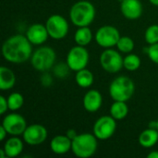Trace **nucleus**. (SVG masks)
I'll use <instances>...</instances> for the list:
<instances>
[{
  "instance_id": "obj_3",
  "label": "nucleus",
  "mask_w": 158,
  "mask_h": 158,
  "mask_svg": "<svg viewBox=\"0 0 158 158\" xmlns=\"http://www.w3.org/2000/svg\"><path fill=\"white\" fill-rule=\"evenodd\" d=\"M97 140L98 139L94 136V134H78L72 140L71 151L77 157H91L95 154L97 150Z\"/></svg>"
},
{
  "instance_id": "obj_4",
  "label": "nucleus",
  "mask_w": 158,
  "mask_h": 158,
  "mask_svg": "<svg viewBox=\"0 0 158 158\" xmlns=\"http://www.w3.org/2000/svg\"><path fill=\"white\" fill-rule=\"evenodd\" d=\"M135 91V85L131 79L119 76L113 80L109 86V94L114 101H129Z\"/></svg>"
},
{
  "instance_id": "obj_33",
  "label": "nucleus",
  "mask_w": 158,
  "mask_h": 158,
  "mask_svg": "<svg viewBox=\"0 0 158 158\" xmlns=\"http://www.w3.org/2000/svg\"><path fill=\"white\" fill-rule=\"evenodd\" d=\"M156 130L158 131V119L156 120Z\"/></svg>"
},
{
  "instance_id": "obj_16",
  "label": "nucleus",
  "mask_w": 158,
  "mask_h": 158,
  "mask_svg": "<svg viewBox=\"0 0 158 158\" xmlns=\"http://www.w3.org/2000/svg\"><path fill=\"white\" fill-rule=\"evenodd\" d=\"M72 140L69 139L67 135H56L55 136L51 143L50 148L51 151L56 155H65L71 150Z\"/></svg>"
},
{
  "instance_id": "obj_10",
  "label": "nucleus",
  "mask_w": 158,
  "mask_h": 158,
  "mask_svg": "<svg viewBox=\"0 0 158 158\" xmlns=\"http://www.w3.org/2000/svg\"><path fill=\"white\" fill-rule=\"evenodd\" d=\"M119 38L120 33L118 30L111 25L102 26L95 33L96 43L104 48H110L116 46Z\"/></svg>"
},
{
  "instance_id": "obj_21",
  "label": "nucleus",
  "mask_w": 158,
  "mask_h": 158,
  "mask_svg": "<svg viewBox=\"0 0 158 158\" xmlns=\"http://www.w3.org/2000/svg\"><path fill=\"white\" fill-rule=\"evenodd\" d=\"M75 80L80 87L89 88L93 85L94 78V74L89 69H83L76 72Z\"/></svg>"
},
{
  "instance_id": "obj_1",
  "label": "nucleus",
  "mask_w": 158,
  "mask_h": 158,
  "mask_svg": "<svg viewBox=\"0 0 158 158\" xmlns=\"http://www.w3.org/2000/svg\"><path fill=\"white\" fill-rule=\"evenodd\" d=\"M2 54L8 62L15 64L24 63L32 55L31 43L26 35L16 34L10 36L3 44Z\"/></svg>"
},
{
  "instance_id": "obj_27",
  "label": "nucleus",
  "mask_w": 158,
  "mask_h": 158,
  "mask_svg": "<svg viewBox=\"0 0 158 158\" xmlns=\"http://www.w3.org/2000/svg\"><path fill=\"white\" fill-rule=\"evenodd\" d=\"M147 55L154 63L158 65V43L150 44V46L147 48Z\"/></svg>"
},
{
  "instance_id": "obj_30",
  "label": "nucleus",
  "mask_w": 158,
  "mask_h": 158,
  "mask_svg": "<svg viewBox=\"0 0 158 158\" xmlns=\"http://www.w3.org/2000/svg\"><path fill=\"white\" fill-rule=\"evenodd\" d=\"M69 139H71V140H73L78 134H77V132L74 131V130H72V129H70V130H69L68 131H67V134H66Z\"/></svg>"
},
{
  "instance_id": "obj_14",
  "label": "nucleus",
  "mask_w": 158,
  "mask_h": 158,
  "mask_svg": "<svg viewBox=\"0 0 158 158\" xmlns=\"http://www.w3.org/2000/svg\"><path fill=\"white\" fill-rule=\"evenodd\" d=\"M120 9L123 16L131 20L138 19L143 14V5L140 0H122Z\"/></svg>"
},
{
  "instance_id": "obj_23",
  "label": "nucleus",
  "mask_w": 158,
  "mask_h": 158,
  "mask_svg": "<svg viewBox=\"0 0 158 158\" xmlns=\"http://www.w3.org/2000/svg\"><path fill=\"white\" fill-rule=\"evenodd\" d=\"M124 68L129 71H135L141 67V58L135 54H129L123 60Z\"/></svg>"
},
{
  "instance_id": "obj_32",
  "label": "nucleus",
  "mask_w": 158,
  "mask_h": 158,
  "mask_svg": "<svg viewBox=\"0 0 158 158\" xmlns=\"http://www.w3.org/2000/svg\"><path fill=\"white\" fill-rule=\"evenodd\" d=\"M151 4H153L154 6H158V0H149Z\"/></svg>"
},
{
  "instance_id": "obj_9",
  "label": "nucleus",
  "mask_w": 158,
  "mask_h": 158,
  "mask_svg": "<svg viewBox=\"0 0 158 158\" xmlns=\"http://www.w3.org/2000/svg\"><path fill=\"white\" fill-rule=\"evenodd\" d=\"M124 58L121 55L114 49L106 48L100 56L101 67L109 73H117L122 69Z\"/></svg>"
},
{
  "instance_id": "obj_22",
  "label": "nucleus",
  "mask_w": 158,
  "mask_h": 158,
  "mask_svg": "<svg viewBox=\"0 0 158 158\" xmlns=\"http://www.w3.org/2000/svg\"><path fill=\"white\" fill-rule=\"evenodd\" d=\"M129 113V107L126 102L122 101H114L110 107V116L113 117L116 120H121L127 117Z\"/></svg>"
},
{
  "instance_id": "obj_17",
  "label": "nucleus",
  "mask_w": 158,
  "mask_h": 158,
  "mask_svg": "<svg viewBox=\"0 0 158 158\" xmlns=\"http://www.w3.org/2000/svg\"><path fill=\"white\" fill-rule=\"evenodd\" d=\"M3 149L5 150L7 157H17L23 151V143L19 138L13 136L6 140V142L4 144Z\"/></svg>"
},
{
  "instance_id": "obj_7",
  "label": "nucleus",
  "mask_w": 158,
  "mask_h": 158,
  "mask_svg": "<svg viewBox=\"0 0 158 158\" xmlns=\"http://www.w3.org/2000/svg\"><path fill=\"white\" fill-rule=\"evenodd\" d=\"M117 129V121L111 116H103L94 124L93 131L98 140L106 141L110 139Z\"/></svg>"
},
{
  "instance_id": "obj_5",
  "label": "nucleus",
  "mask_w": 158,
  "mask_h": 158,
  "mask_svg": "<svg viewBox=\"0 0 158 158\" xmlns=\"http://www.w3.org/2000/svg\"><path fill=\"white\" fill-rule=\"evenodd\" d=\"M56 55L53 48L50 46H42L32 53L31 62L34 69L41 72H46L52 69L56 62Z\"/></svg>"
},
{
  "instance_id": "obj_28",
  "label": "nucleus",
  "mask_w": 158,
  "mask_h": 158,
  "mask_svg": "<svg viewBox=\"0 0 158 158\" xmlns=\"http://www.w3.org/2000/svg\"><path fill=\"white\" fill-rule=\"evenodd\" d=\"M8 109V104H7V98L1 95L0 96V114L4 115Z\"/></svg>"
},
{
  "instance_id": "obj_19",
  "label": "nucleus",
  "mask_w": 158,
  "mask_h": 158,
  "mask_svg": "<svg viewBox=\"0 0 158 158\" xmlns=\"http://www.w3.org/2000/svg\"><path fill=\"white\" fill-rule=\"evenodd\" d=\"M16 83V76L14 72L2 66L0 68V89L2 91L10 90L14 87Z\"/></svg>"
},
{
  "instance_id": "obj_29",
  "label": "nucleus",
  "mask_w": 158,
  "mask_h": 158,
  "mask_svg": "<svg viewBox=\"0 0 158 158\" xmlns=\"http://www.w3.org/2000/svg\"><path fill=\"white\" fill-rule=\"evenodd\" d=\"M7 134H8V133H7V131H6V129L1 125V127H0V141L3 142Z\"/></svg>"
},
{
  "instance_id": "obj_2",
  "label": "nucleus",
  "mask_w": 158,
  "mask_h": 158,
  "mask_svg": "<svg viewBox=\"0 0 158 158\" xmlns=\"http://www.w3.org/2000/svg\"><path fill=\"white\" fill-rule=\"evenodd\" d=\"M69 18L71 22L77 27L89 26L95 18L94 6L86 0L78 1L71 6Z\"/></svg>"
},
{
  "instance_id": "obj_31",
  "label": "nucleus",
  "mask_w": 158,
  "mask_h": 158,
  "mask_svg": "<svg viewBox=\"0 0 158 158\" xmlns=\"http://www.w3.org/2000/svg\"><path fill=\"white\" fill-rule=\"evenodd\" d=\"M147 158H158V151H152L147 155Z\"/></svg>"
},
{
  "instance_id": "obj_11",
  "label": "nucleus",
  "mask_w": 158,
  "mask_h": 158,
  "mask_svg": "<svg viewBox=\"0 0 158 158\" xmlns=\"http://www.w3.org/2000/svg\"><path fill=\"white\" fill-rule=\"evenodd\" d=\"M47 136H48L47 130L45 129L44 126L40 124H32L27 126L26 130L22 134L23 141L31 146H36L42 144L44 142H45Z\"/></svg>"
},
{
  "instance_id": "obj_12",
  "label": "nucleus",
  "mask_w": 158,
  "mask_h": 158,
  "mask_svg": "<svg viewBox=\"0 0 158 158\" xmlns=\"http://www.w3.org/2000/svg\"><path fill=\"white\" fill-rule=\"evenodd\" d=\"M2 126L6 129L7 133L12 136H19L23 134L27 128V123L25 118L19 114L11 113L6 115L3 121Z\"/></svg>"
},
{
  "instance_id": "obj_8",
  "label": "nucleus",
  "mask_w": 158,
  "mask_h": 158,
  "mask_svg": "<svg viewBox=\"0 0 158 158\" xmlns=\"http://www.w3.org/2000/svg\"><path fill=\"white\" fill-rule=\"evenodd\" d=\"M48 34L55 40H60L67 36L69 32V23L67 19L61 15L50 16L45 23Z\"/></svg>"
},
{
  "instance_id": "obj_25",
  "label": "nucleus",
  "mask_w": 158,
  "mask_h": 158,
  "mask_svg": "<svg viewBox=\"0 0 158 158\" xmlns=\"http://www.w3.org/2000/svg\"><path fill=\"white\" fill-rule=\"evenodd\" d=\"M116 46L118 47L119 52L130 54L134 48V42L129 36H120Z\"/></svg>"
},
{
  "instance_id": "obj_6",
  "label": "nucleus",
  "mask_w": 158,
  "mask_h": 158,
  "mask_svg": "<svg viewBox=\"0 0 158 158\" xmlns=\"http://www.w3.org/2000/svg\"><path fill=\"white\" fill-rule=\"evenodd\" d=\"M89 63V52L84 46L76 45L72 47L67 56V65L70 70L79 71L86 69Z\"/></svg>"
},
{
  "instance_id": "obj_20",
  "label": "nucleus",
  "mask_w": 158,
  "mask_h": 158,
  "mask_svg": "<svg viewBox=\"0 0 158 158\" xmlns=\"http://www.w3.org/2000/svg\"><path fill=\"white\" fill-rule=\"evenodd\" d=\"M74 40L78 45H81V46L88 45L93 40V33L89 26L79 27V29L75 32Z\"/></svg>"
},
{
  "instance_id": "obj_18",
  "label": "nucleus",
  "mask_w": 158,
  "mask_h": 158,
  "mask_svg": "<svg viewBox=\"0 0 158 158\" xmlns=\"http://www.w3.org/2000/svg\"><path fill=\"white\" fill-rule=\"evenodd\" d=\"M139 143L144 148H152L158 142V131L156 129L148 128L139 135Z\"/></svg>"
},
{
  "instance_id": "obj_13",
  "label": "nucleus",
  "mask_w": 158,
  "mask_h": 158,
  "mask_svg": "<svg viewBox=\"0 0 158 158\" xmlns=\"http://www.w3.org/2000/svg\"><path fill=\"white\" fill-rule=\"evenodd\" d=\"M48 36L49 34L45 25L41 23H34L31 25L26 31V37L31 43V44L35 45L43 44L44 42H46Z\"/></svg>"
},
{
  "instance_id": "obj_24",
  "label": "nucleus",
  "mask_w": 158,
  "mask_h": 158,
  "mask_svg": "<svg viewBox=\"0 0 158 158\" xmlns=\"http://www.w3.org/2000/svg\"><path fill=\"white\" fill-rule=\"evenodd\" d=\"M7 104H8V109L11 111H17L20 109L24 104L23 95L19 93H12L7 97Z\"/></svg>"
},
{
  "instance_id": "obj_15",
  "label": "nucleus",
  "mask_w": 158,
  "mask_h": 158,
  "mask_svg": "<svg viewBox=\"0 0 158 158\" xmlns=\"http://www.w3.org/2000/svg\"><path fill=\"white\" fill-rule=\"evenodd\" d=\"M82 103L86 111L90 113L96 112L100 109L103 104L102 94L97 90H90L85 94Z\"/></svg>"
},
{
  "instance_id": "obj_26",
  "label": "nucleus",
  "mask_w": 158,
  "mask_h": 158,
  "mask_svg": "<svg viewBox=\"0 0 158 158\" xmlns=\"http://www.w3.org/2000/svg\"><path fill=\"white\" fill-rule=\"evenodd\" d=\"M144 39L147 44H154L158 43V25L153 24L149 26L144 33Z\"/></svg>"
}]
</instances>
